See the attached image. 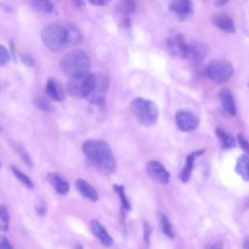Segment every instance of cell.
<instances>
[{
    "label": "cell",
    "mask_w": 249,
    "mask_h": 249,
    "mask_svg": "<svg viewBox=\"0 0 249 249\" xmlns=\"http://www.w3.org/2000/svg\"><path fill=\"white\" fill-rule=\"evenodd\" d=\"M41 37L44 45L53 52H61L82 41L80 30L70 22H51L43 28Z\"/></svg>",
    "instance_id": "cell-1"
},
{
    "label": "cell",
    "mask_w": 249,
    "mask_h": 249,
    "mask_svg": "<svg viewBox=\"0 0 249 249\" xmlns=\"http://www.w3.org/2000/svg\"><path fill=\"white\" fill-rule=\"evenodd\" d=\"M83 151L89 161L104 174L116 169V160L110 145L101 139H89L83 144Z\"/></svg>",
    "instance_id": "cell-2"
},
{
    "label": "cell",
    "mask_w": 249,
    "mask_h": 249,
    "mask_svg": "<svg viewBox=\"0 0 249 249\" xmlns=\"http://www.w3.org/2000/svg\"><path fill=\"white\" fill-rule=\"evenodd\" d=\"M170 53L175 56L191 60H200L206 55L204 45L186 38L183 34H176L167 40Z\"/></svg>",
    "instance_id": "cell-3"
},
{
    "label": "cell",
    "mask_w": 249,
    "mask_h": 249,
    "mask_svg": "<svg viewBox=\"0 0 249 249\" xmlns=\"http://www.w3.org/2000/svg\"><path fill=\"white\" fill-rule=\"evenodd\" d=\"M60 69L69 79L81 77L90 73V59L86 52L75 49L62 57Z\"/></svg>",
    "instance_id": "cell-4"
},
{
    "label": "cell",
    "mask_w": 249,
    "mask_h": 249,
    "mask_svg": "<svg viewBox=\"0 0 249 249\" xmlns=\"http://www.w3.org/2000/svg\"><path fill=\"white\" fill-rule=\"evenodd\" d=\"M129 109L142 125H152L159 118V109L151 100L140 97L134 98L129 104Z\"/></svg>",
    "instance_id": "cell-5"
},
{
    "label": "cell",
    "mask_w": 249,
    "mask_h": 249,
    "mask_svg": "<svg viewBox=\"0 0 249 249\" xmlns=\"http://www.w3.org/2000/svg\"><path fill=\"white\" fill-rule=\"evenodd\" d=\"M206 74L211 81L217 84H224L232 76L233 67L229 60L218 59L208 64Z\"/></svg>",
    "instance_id": "cell-6"
},
{
    "label": "cell",
    "mask_w": 249,
    "mask_h": 249,
    "mask_svg": "<svg viewBox=\"0 0 249 249\" xmlns=\"http://www.w3.org/2000/svg\"><path fill=\"white\" fill-rule=\"evenodd\" d=\"M94 73H89L87 75L69 79L67 83V91L75 97H85L89 94L94 84Z\"/></svg>",
    "instance_id": "cell-7"
},
{
    "label": "cell",
    "mask_w": 249,
    "mask_h": 249,
    "mask_svg": "<svg viewBox=\"0 0 249 249\" xmlns=\"http://www.w3.org/2000/svg\"><path fill=\"white\" fill-rule=\"evenodd\" d=\"M94 75L95 79L93 87L86 99L93 104H101L105 100L106 92L109 88V79L102 73H94Z\"/></svg>",
    "instance_id": "cell-8"
},
{
    "label": "cell",
    "mask_w": 249,
    "mask_h": 249,
    "mask_svg": "<svg viewBox=\"0 0 249 249\" xmlns=\"http://www.w3.org/2000/svg\"><path fill=\"white\" fill-rule=\"evenodd\" d=\"M175 122L180 130L190 132L198 126L199 119L193 112L181 110L175 114Z\"/></svg>",
    "instance_id": "cell-9"
},
{
    "label": "cell",
    "mask_w": 249,
    "mask_h": 249,
    "mask_svg": "<svg viewBox=\"0 0 249 249\" xmlns=\"http://www.w3.org/2000/svg\"><path fill=\"white\" fill-rule=\"evenodd\" d=\"M146 171L154 181L162 185L168 184L170 174L161 162L158 160H150L146 165Z\"/></svg>",
    "instance_id": "cell-10"
},
{
    "label": "cell",
    "mask_w": 249,
    "mask_h": 249,
    "mask_svg": "<svg viewBox=\"0 0 249 249\" xmlns=\"http://www.w3.org/2000/svg\"><path fill=\"white\" fill-rule=\"evenodd\" d=\"M218 97L223 110L229 115L234 116L236 113V106L231 91L228 88H222L218 92Z\"/></svg>",
    "instance_id": "cell-11"
},
{
    "label": "cell",
    "mask_w": 249,
    "mask_h": 249,
    "mask_svg": "<svg viewBox=\"0 0 249 249\" xmlns=\"http://www.w3.org/2000/svg\"><path fill=\"white\" fill-rule=\"evenodd\" d=\"M90 229L92 233L100 240V242L107 247H111L114 243L113 238L111 235L107 232L106 229L96 220H92L90 222Z\"/></svg>",
    "instance_id": "cell-12"
},
{
    "label": "cell",
    "mask_w": 249,
    "mask_h": 249,
    "mask_svg": "<svg viewBox=\"0 0 249 249\" xmlns=\"http://www.w3.org/2000/svg\"><path fill=\"white\" fill-rule=\"evenodd\" d=\"M213 22L218 28H220L221 30H223L227 33H234L235 32V26H234V22H233L232 18L225 13L216 14L213 17Z\"/></svg>",
    "instance_id": "cell-13"
},
{
    "label": "cell",
    "mask_w": 249,
    "mask_h": 249,
    "mask_svg": "<svg viewBox=\"0 0 249 249\" xmlns=\"http://www.w3.org/2000/svg\"><path fill=\"white\" fill-rule=\"evenodd\" d=\"M46 92L48 96L54 101H61L65 97L64 89L61 84L55 79H50L46 85Z\"/></svg>",
    "instance_id": "cell-14"
},
{
    "label": "cell",
    "mask_w": 249,
    "mask_h": 249,
    "mask_svg": "<svg viewBox=\"0 0 249 249\" xmlns=\"http://www.w3.org/2000/svg\"><path fill=\"white\" fill-rule=\"evenodd\" d=\"M203 153H204V150H199V151H196V152H193V153L188 155V157L186 159V164L182 168V170L180 171V174H179L180 180L182 182L186 183L190 180L191 175H192V171H193V168H194V161L196 158H198Z\"/></svg>",
    "instance_id": "cell-15"
},
{
    "label": "cell",
    "mask_w": 249,
    "mask_h": 249,
    "mask_svg": "<svg viewBox=\"0 0 249 249\" xmlns=\"http://www.w3.org/2000/svg\"><path fill=\"white\" fill-rule=\"evenodd\" d=\"M75 186L77 191L86 198H88L90 201H96L98 199V193L95 191V189L89 184L87 181H85L82 178H79L75 182Z\"/></svg>",
    "instance_id": "cell-16"
},
{
    "label": "cell",
    "mask_w": 249,
    "mask_h": 249,
    "mask_svg": "<svg viewBox=\"0 0 249 249\" xmlns=\"http://www.w3.org/2000/svg\"><path fill=\"white\" fill-rule=\"evenodd\" d=\"M47 180L50 184L53 185V187L55 189V191L60 195H66L69 191V183L58 173L51 172L47 176Z\"/></svg>",
    "instance_id": "cell-17"
},
{
    "label": "cell",
    "mask_w": 249,
    "mask_h": 249,
    "mask_svg": "<svg viewBox=\"0 0 249 249\" xmlns=\"http://www.w3.org/2000/svg\"><path fill=\"white\" fill-rule=\"evenodd\" d=\"M169 9L181 18L189 16L193 11V3L189 0L172 1L169 4Z\"/></svg>",
    "instance_id": "cell-18"
},
{
    "label": "cell",
    "mask_w": 249,
    "mask_h": 249,
    "mask_svg": "<svg viewBox=\"0 0 249 249\" xmlns=\"http://www.w3.org/2000/svg\"><path fill=\"white\" fill-rule=\"evenodd\" d=\"M235 171L241 176L243 180L249 181V157L243 155L237 159Z\"/></svg>",
    "instance_id": "cell-19"
},
{
    "label": "cell",
    "mask_w": 249,
    "mask_h": 249,
    "mask_svg": "<svg viewBox=\"0 0 249 249\" xmlns=\"http://www.w3.org/2000/svg\"><path fill=\"white\" fill-rule=\"evenodd\" d=\"M216 135H217L220 143L222 144V146L225 148H232L236 145V141L232 137V135L230 134L227 130H225L221 126L216 128Z\"/></svg>",
    "instance_id": "cell-20"
},
{
    "label": "cell",
    "mask_w": 249,
    "mask_h": 249,
    "mask_svg": "<svg viewBox=\"0 0 249 249\" xmlns=\"http://www.w3.org/2000/svg\"><path fill=\"white\" fill-rule=\"evenodd\" d=\"M158 218H159V222L160 225V229L161 231L163 232V234L165 236H167L170 239L174 238V231L172 229V226L168 220V218L165 216V214H163L162 212H158Z\"/></svg>",
    "instance_id": "cell-21"
},
{
    "label": "cell",
    "mask_w": 249,
    "mask_h": 249,
    "mask_svg": "<svg viewBox=\"0 0 249 249\" xmlns=\"http://www.w3.org/2000/svg\"><path fill=\"white\" fill-rule=\"evenodd\" d=\"M114 189H115L116 193L118 194V196H119V197H120L122 207H123L124 209H125L126 211H130V210H131V205H130L128 199L126 198L124 186H122V185H120V186H119V185H114Z\"/></svg>",
    "instance_id": "cell-22"
},
{
    "label": "cell",
    "mask_w": 249,
    "mask_h": 249,
    "mask_svg": "<svg viewBox=\"0 0 249 249\" xmlns=\"http://www.w3.org/2000/svg\"><path fill=\"white\" fill-rule=\"evenodd\" d=\"M9 223H10L9 211L5 205H0V228L3 231H7L9 229Z\"/></svg>",
    "instance_id": "cell-23"
},
{
    "label": "cell",
    "mask_w": 249,
    "mask_h": 249,
    "mask_svg": "<svg viewBox=\"0 0 249 249\" xmlns=\"http://www.w3.org/2000/svg\"><path fill=\"white\" fill-rule=\"evenodd\" d=\"M12 171H13V173H14V175H15V177L18 180V181H20L22 184H24L26 187H28V188H33V182L31 181V179L27 176V175H25L24 173H22L20 170H18V168H16L15 166H12Z\"/></svg>",
    "instance_id": "cell-24"
},
{
    "label": "cell",
    "mask_w": 249,
    "mask_h": 249,
    "mask_svg": "<svg viewBox=\"0 0 249 249\" xmlns=\"http://www.w3.org/2000/svg\"><path fill=\"white\" fill-rule=\"evenodd\" d=\"M32 4L39 11H42V12L47 13V14L52 13L53 11V9H54L53 4L52 2H50V1H35Z\"/></svg>",
    "instance_id": "cell-25"
},
{
    "label": "cell",
    "mask_w": 249,
    "mask_h": 249,
    "mask_svg": "<svg viewBox=\"0 0 249 249\" xmlns=\"http://www.w3.org/2000/svg\"><path fill=\"white\" fill-rule=\"evenodd\" d=\"M119 10L126 15H130L135 11V4L132 1H123L119 3Z\"/></svg>",
    "instance_id": "cell-26"
},
{
    "label": "cell",
    "mask_w": 249,
    "mask_h": 249,
    "mask_svg": "<svg viewBox=\"0 0 249 249\" xmlns=\"http://www.w3.org/2000/svg\"><path fill=\"white\" fill-rule=\"evenodd\" d=\"M151 234H152V227L147 221L143 222V239L147 247L151 244Z\"/></svg>",
    "instance_id": "cell-27"
},
{
    "label": "cell",
    "mask_w": 249,
    "mask_h": 249,
    "mask_svg": "<svg viewBox=\"0 0 249 249\" xmlns=\"http://www.w3.org/2000/svg\"><path fill=\"white\" fill-rule=\"evenodd\" d=\"M17 150H18V153L19 154L20 158L24 160V162L28 165V166H31L32 165V160H31V157L30 155L27 153V151L24 149V147L22 146H18L17 147Z\"/></svg>",
    "instance_id": "cell-28"
},
{
    "label": "cell",
    "mask_w": 249,
    "mask_h": 249,
    "mask_svg": "<svg viewBox=\"0 0 249 249\" xmlns=\"http://www.w3.org/2000/svg\"><path fill=\"white\" fill-rule=\"evenodd\" d=\"M9 60H10V53L8 50L3 45H0V66L7 64Z\"/></svg>",
    "instance_id": "cell-29"
},
{
    "label": "cell",
    "mask_w": 249,
    "mask_h": 249,
    "mask_svg": "<svg viewBox=\"0 0 249 249\" xmlns=\"http://www.w3.org/2000/svg\"><path fill=\"white\" fill-rule=\"evenodd\" d=\"M237 142L239 143V145L241 146V148L247 153L249 154V142L248 140L245 138V136H243L241 133L237 134Z\"/></svg>",
    "instance_id": "cell-30"
},
{
    "label": "cell",
    "mask_w": 249,
    "mask_h": 249,
    "mask_svg": "<svg viewBox=\"0 0 249 249\" xmlns=\"http://www.w3.org/2000/svg\"><path fill=\"white\" fill-rule=\"evenodd\" d=\"M0 249H14L6 236H0Z\"/></svg>",
    "instance_id": "cell-31"
},
{
    "label": "cell",
    "mask_w": 249,
    "mask_h": 249,
    "mask_svg": "<svg viewBox=\"0 0 249 249\" xmlns=\"http://www.w3.org/2000/svg\"><path fill=\"white\" fill-rule=\"evenodd\" d=\"M204 249H224V246H223V242L218 240V241H214V242H211L209 244H207Z\"/></svg>",
    "instance_id": "cell-32"
},
{
    "label": "cell",
    "mask_w": 249,
    "mask_h": 249,
    "mask_svg": "<svg viewBox=\"0 0 249 249\" xmlns=\"http://www.w3.org/2000/svg\"><path fill=\"white\" fill-rule=\"evenodd\" d=\"M36 103L38 104V107H40L42 110H48L49 108H51V105L44 98H39Z\"/></svg>",
    "instance_id": "cell-33"
},
{
    "label": "cell",
    "mask_w": 249,
    "mask_h": 249,
    "mask_svg": "<svg viewBox=\"0 0 249 249\" xmlns=\"http://www.w3.org/2000/svg\"><path fill=\"white\" fill-rule=\"evenodd\" d=\"M36 209H37L38 214H40V215H44V214H45V212H46V210H47V208H46V205H45L44 201H40V202L37 204Z\"/></svg>",
    "instance_id": "cell-34"
},
{
    "label": "cell",
    "mask_w": 249,
    "mask_h": 249,
    "mask_svg": "<svg viewBox=\"0 0 249 249\" xmlns=\"http://www.w3.org/2000/svg\"><path fill=\"white\" fill-rule=\"evenodd\" d=\"M109 0H93V1H89L90 4L92 5H97V6H105L109 3Z\"/></svg>",
    "instance_id": "cell-35"
},
{
    "label": "cell",
    "mask_w": 249,
    "mask_h": 249,
    "mask_svg": "<svg viewBox=\"0 0 249 249\" xmlns=\"http://www.w3.org/2000/svg\"><path fill=\"white\" fill-rule=\"evenodd\" d=\"M242 249H249V236H246L242 241Z\"/></svg>",
    "instance_id": "cell-36"
},
{
    "label": "cell",
    "mask_w": 249,
    "mask_h": 249,
    "mask_svg": "<svg viewBox=\"0 0 249 249\" xmlns=\"http://www.w3.org/2000/svg\"><path fill=\"white\" fill-rule=\"evenodd\" d=\"M225 3H226V1H218V2H216V4H219V5H223Z\"/></svg>",
    "instance_id": "cell-37"
},
{
    "label": "cell",
    "mask_w": 249,
    "mask_h": 249,
    "mask_svg": "<svg viewBox=\"0 0 249 249\" xmlns=\"http://www.w3.org/2000/svg\"><path fill=\"white\" fill-rule=\"evenodd\" d=\"M75 249H83V246L82 245H80V244H78L77 246H76V248Z\"/></svg>",
    "instance_id": "cell-38"
},
{
    "label": "cell",
    "mask_w": 249,
    "mask_h": 249,
    "mask_svg": "<svg viewBox=\"0 0 249 249\" xmlns=\"http://www.w3.org/2000/svg\"><path fill=\"white\" fill-rule=\"evenodd\" d=\"M0 166H1V162H0Z\"/></svg>",
    "instance_id": "cell-39"
}]
</instances>
